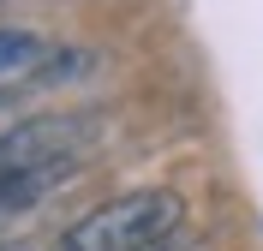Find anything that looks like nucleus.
Listing matches in <instances>:
<instances>
[{
  "mask_svg": "<svg viewBox=\"0 0 263 251\" xmlns=\"http://www.w3.org/2000/svg\"><path fill=\"white\" fill-rule=\"evenodd\" d=\"M42 60H48V36H36V30H6V24H0V84L30 78Z\"/></svg>",
  "mask_w": 263,
  "mask_h": 251,
  "instance_id": "nucleus-2",
  "label": "nucleus"
},
{
  "mask_svg": "<svg viewBox=\"0 0 263 251\" xmlns=\"http://www.w3.org/2000/svg\"><path fill=\"white\" fill-rule=\"evenodd\" d=\"M185 203L162 185H144V191H126V198H108L102 209H90L84 221H72L60 234V251H156L174 227H180Z\"/></svg>",
  "mask_w": 263,
  "mask_h": 251,
  "instance_id": "nucleus-1",
  "label": "nucleus"
}]
</instances>
